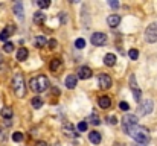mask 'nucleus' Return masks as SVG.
I'll list each match as a JSON object with an SVG mask.
<instances>
[{"mask_svg": "<svg viewBox=\"0 0 157 146\" xmlns=\"http://www.w3.org/2000/svg\"><path fill=\"white\" fill-rule=\"evenodd\" d=\"M128 55H130L131 59H137V58H139V52H137V49H131V50L128 52Z\"/></svg>", "mask_w": 157, "mask_h": 146, "instance_id": "29", "label": "nucleus"}, {"mask_svg": "<svg viewBox=\"0 0 157 146\" xmlns=\"http://www.w3.org/2000/svg\"><path fill=\"white\" fill-rule=\"evenodd\" d=\"M125 133H127L128 136H131V137H133V139L139 143V145L147 146V145H148V142H150V131H148L147 128L140 126V125L131 126V128L125 129Z\"/></svg>", "mask_w": 157, "mask_h": 146, "instance_id": "1", "label": "nucleus"}, {"mask_svg": "<svg viewBox=\"0 0 157 146\" xmlns=\"http://www.w3.org/2000/svg\"><path fill=\"white\" fill-rule=\"evenodd\" d=\"M130 87H131V90L139 88V87H137V84H136V76H134V75H131V76H130Z\"/></svg>", "mask_w": 157, "mask_h": 146, "instance_id": "27", "label": "nucleus"}, {"mask_svg": "<svg viewBox=\"0 0 157 146\" xmlns=\"http://www.w3.org/2000/svg\"><path fill=\"white\" fill-rule=\"evenodd\" d=\"M63 133H64L66 136H69V137H78V133L75 131V126H73L70 122H67V123L63 125Z\"/></svg>", "mask_w": 157, "mask_h": 146, "instance_id": "9", "label": "nucleus"}, {"mask_svg": "<svg viewBox=\"0 0 157 146\" xmlns=\"http://www.w3.org/2000/svg\"><path fill=\"white\" fill-rule=\"evenodd\" d=\"M14 31H15V26H14V24L8 26L6 29H3V31L0 32V40H2V41H6V40L12 35V32H14Z\"/></svg>", "mask_w": 157, "mask_h": 146, "instance_id": "11", "label": "nucleus"}, {"mask_svg": "<svg viewBox=\"0 0 157 146\" xmlns=\"http://www.w3.org/2000/svg\"><path fill=\"white\" fill-rule=\"evenodd\" d=\"M59 18H61V24H66V23H67V15H66V12H59Z\"/></svg>", "mask_w": 157, "mask_h": 146, "instance_id": "32", "label": "nucleus"}, {"mask_svg": "<svg viewBox=\"0 0 157 146\" xmlns=\"http://www.w3.org/2000/svg\"><path fill=\"white\" fill-rule=\"evenodd\" d=\"M35 146H48V143H46V142H43V140H38V142L35 143Z\"/></svg>", "mask_w": 157, "mask_h": 146, "instance_id": "37", "label": "nucleus"}, {"mask_svg": "<svg viewBox=\"0 0 157 146\" xmlns=\"http://www.w3.org/2000/svg\"><path fill=\"white\" fill-rule=\"evenodd\" d=\"M12 140H14V142H17V143H18V142H21V140H23V134H21L20 131L14 133V134H12Z\"/></svg>", "mask_w": 157, "mask_h": 146, "instance_id": "26", "label": "nucleus"}, {"mask_svg": "<svg viewBox=\"0 0 157 146\" xmlns=\"http://www.w3.org/2000/svg\"><path fill=\"white\" fill-rule=\"evenodd\" d=\"M75 46H76V49H82L86 46V40H84V38H78V40L75 41Z\"/></svg>", "mask_w": 157, "mask_h": 146, "instance_id": "28", "label": "nucleus"}, {"mask_svg": "<svg viewBox=\"0 0 157 146\" xmlns=\"http://www.w3.org/2000/svg\"><path fill=\"white\" fill-rule=\"evenodd\" d=\"M137 146H144V145H137Z\"/></svg>", "mask_w": 157, "mask_h": 146, "instance_id": "40", "label": "nucleus"}, {"mask_svg": "<svg viewBox=\"0 0 157 146\" xmlns=\"http://www.w3.org/2000/svg\"><path fill=\"white\" fill-rule=\"evenodd\" d=\"M37 5H38L41 9H46V8H49V6H51V2H49V0H38V2H37Z\"/></svg>", "mask_w": 157, "mask_h": 146, "instance_id": "25", "label": "nucleus"}, {"mask_svg": "<svg viewBox=\"0 0 157 146\" xmlns=\"http://www.w3.org/2000/svg\"><path fill=\"white\" fill-rule=\"evenodd\" d=\"M76 82H78V78H76L75 75H69V76L66 78V87L70 88V90L76 87Z\"/></svg>", "mask_w": 157, "mask_h": 146, "instance_id": "14", "label": "nucleus"}, {"mask_svg": "<svg viewBox=\"0 0 157 146\" xmlns=\"http://www.w3.org/2000/svg\"><path fill=\"white\" fill-rule=\"evenodd\" d=\"M137 122H139V120H137V116H134V114H125V116L122 117V126H124V131L128 129V128H131V126L139 125Z\"/></svg>", "mask_w": 157, "mask_h": 146, "instance_id": "6", "label": "nucleus"}, {"mask_svg": "<svg viewBox=\"0 0 157 146\" xmlns=\"http://www.w3.org/2000/svg\"><path fill=\"white\" fill-rule=\"evenodd\" d=\"M98 81H99V87L101 88H110L111 85H113V81H111V78L108 76V75H99V78H98Z\"/></svg>", "mask_w": 157, "mask_h": 146, "instance_id": "8", "label": "nucleus"}, {"mask_svg": "<svg viewBox=\"0 0 157 146\" xmlns=\"http://www.w3.org/2000/svg\"><path fill=\"white\" fill-rule=\"evenodd\" d=\"M104 64L105 66H108V67L114 66V64H116V56H114L113 53H107V55L104 56Z\"/></svg>", "mask_w": 157, "mask_h": 146, "instance_id": "18", "label": "nucleus"}, {"mask_svg": "<svg viewBox=\"0 0 157 146\" xmlns=\"http://www.w3.org/2000/svg\"><path fill=\"white\" fill-rule=\"evenodd\" d=\"M32 107H34V110H40L43 107V99L41 97H34L32 99Z\"/></svg>", "mask_w": 157, "mask_h": 146, "instance_id": "23", "label": "nucleus"}, {"mask_svg": "<svg viewBox=\"0 0 157 146\" xmlns=\"http://www.w3.org/2000/svg\"><path fill=\"white\" fill-rule=\"evenodd\" d=\"M119 108H121V110H124V111L130 110V107H128V103H127V102H121V103H119Z\"/></svg>", "mask_w": 157, "mask_h": 146, "instance_id": "34", "label": "nucleus"}, {"mask_svg": "<svg viewBox=\"0 0 157 146\" xmlns=\"http://www.w3.org/2000/svg\"><path fill=\"white\" fill-rule=\"evenodd\" d=\"M0 114H2L3 119H11L14 113H12V108H11V107H3V108L0 110Z\"/></svg>", "mask_w": 157, "mask_h": 146, "instance_id": "20", "label": "nucleus"}, {"mask_svg": "<svg viewBox=\"0 0 157 146\" xmlns=\"http://www.w3.org/2000/svg\"><path fill=\"white\" fill-rule=\"evenodd\" d=\"M44 21H46V15H44V12L38 11V12L34 14V23H35V24H43Z\"/></svg>", "mask_w": 157, "mask_h": 146, "instance_id": "16", "label": "nucleus"}, {"mask_svg": "<svg viewBox=\"0 0 157 146\" xmlns=\"http://www.w3.org/2000/svg\"><path fill=\"white\" fill-rule=\"evenodd\" d=\"M90 41H92L93 46H104L105 43H107V35L102 34V32H95V34L92 35Z\"/></svg>", "mask_w": 157, "mask_h": 146, "instance_id": "7", "label": "nucleus"}, {"mask_svg": "<svg viewBox=\"0 0 157 146\" xmlns=\"http://www.w3.org/2000/svg\"><path fill=\"white\" fill-rule=\"evenodd\" d=\"M0 61H2V58H0Z\"/></svg>", "mask_w": 157, "mask_h": 146, "instance_id": "41", "label": "nucleus"}, {"mask_svg": "<svg viewBox=\"0 0 157 146\" xmlns=\"http://www.w3.org/2000/svg\"><path fill=\"white\" fill-rule=\"evenodd\" d=\"M46 43H48V40H46V37H43V35H38V37L34 40V46H35V47H38V49L44 47V46H46Z\"/></svg>", "mask_w": 157, "mask_h": 146, "instance_id": "17", "label": "nucleus"}, {"mask_svg": "<svg viewBox=\"0 0 157 146\" xmlns=\"http://www.w3.org/2000/svg\"><path fill=\"white\" fill-rule=\"evenodd\" d=\"M113 146H124V143H121V142H114V145Z\"/></svg>", "mask_w": 157, "mask_h": 146, "instance_id": "39", "label": "nucleus"}, {"mask_svg": "<svg viewBox=\"0 0 157 146\" xmlns=\"http://www.w3.org/2000/svg\"><path fill=\"white\" fill-rule=\"evenodd\" d=\"M12 90L17 97H25L26 95V84H25V78L21 73H15L12 78Z\"/></svg>", "mask_w": 157, "mask_h": 146, "instance_id": "3", "label": "nucleus"}, {"mask_svg": "<svg viewBox=\"0 0 157 146\" xmlns=\"http://www.w3.org/2000/svg\"><path fill=\"white\" fill-rule=\"evenodd\" d=\"M92 69L90 67H81L79 70H78V78H81V79H89V78H92Z\"/></svg>", "mask_w": 157, "mask_h": 146, "instance_id": "12", "label": "nucleus"}, {"mask_svg": "<svg viewBox=\"0 0 157 146\" xmlns=\"http://www.w3.org/2000/svg\"><path fill=\"white\" fill-rule=\"evenodd\" d=\"M29 87L34 93H43L49 88V79L44 75H38L29 81Z\"/></svg>", "mask_w": 157, "mask_h": 146, "instance_id": "2", "label": "nucleus"}, {"mask_svg": "<svg viewBox=\"0 0 157 146\" xmlns=\"http://www.w3.org/2000/svg\"><path fill=\"white\" fill-rule=\"evenodd\" d=\"M86 129H87V122H79V123H78V131L84 133Z\"/></svg>", "mask_w": 157, "mask_h": 146, "instance_id": "31", "label": "nucleus"}, {"mask_svg": "<svg viewBox=\"0 0 157 146\" xmlns=\"http://www.w3.org/2000/svg\"><path fill=\"white\" fill-rule=\"evenodd\" d=\"M14 14L18 17V18H23V5L20 2H17L14 5Z\"/></svg>", "mask_w": 157, "mask_h": 146, "instance_id": "21", "label": "nucleus"}, {"mask_svg": "<svg viewBox=\"0 0 157 146\" xmlns=\"http://www.w3.org/2000/svg\"><path fill=\"white\" fill-rule=\"evenodd\" d=\"M28 56H29L28 49H25V47L18 49V52H17V59H18V61H26V59H28Z\"/></svg>", "mask_w": 157, "mask_h": 146, "instance_id": "19", "label": "nucleus"}, {"mask_svg": "<svg viewBox=\"0 0 157 146\" xmlns=\"http://www.w3.org/2000/svg\"><path fill=\"white\" fill-rule=\"evenodd\" d=\"M108 120H110V123H111V125H116V123H117V120H116V117H114V116H111Z\"/></svg>", "mask_w": 157, "mask_h": 146, "instance_id": "36", "label": "nucleus"}, {"mask_svg": "<svg viewBox=\"0 0 157 146\" xmlns=\"http://www.w3.org/2000/svg\"><path fill=\"white\" fill-rule=\"evenodd\" d=\"M5 139H6V136H5V134H3V133L0 131V143H2V142H3Z\"/></svg>", "mask_w": 157, "mask_h": 146, "instance_id": "38", "label": "nucleus"}, {"mask_svg": "<svg viewBox=\"0 0 157 146\" xmlns=\"http://www.w3.org/2000/svg\"><path fill=\"white\" fill-rule=\"evenodd\" d=\"M89 122L92 123V125H101V119H99V116H96V114H92L90 117H89Z\"/></svg>", "mask_w": 157, "mask_h": 146, "instance_id": "24", "label": "nucleus"}, {"mask_svg": "<svg viewBox=\"0 0 157 146\" xmlns=\"http://www.w3.org/2000/svg\"><path fill=\"white\" fill-rule=\"evenodd\" d=\"M61 67V59H58V58H55L51 61V66H49V69H51V72H58V69Z\"/></svg>", "mask_w": 157, "mask_h": 146, "instance_id": "22", "label": "nucleus"}, {"mask_svg": "<svg viewBox=\"0 0 157 146\" xmlns=\"http://www.w3.org/2000/svg\"><path fill=\"white\" fill-rule=\"evenodd\" d=\"M108 3H110V6H111L113 9H117V8H119V2H116V0H110Z\"/></svg>", "mask_w": 157, "mask_h": 146, "instance_id": "33", "label": "nucleus"}, {"mask_svg": "<svg viewBox=\"0 0 157 146\" xmlns=\"http://www.w3.org/2000/svg\"><path fill=\"white\" fill-rule=\"evenodd\" d=\"M89 140H90L93 145H99V143H101V140H102L101 133H98V131H92V133L89 134Z\"/></svg>", "mask_w": 157, "mask_h": 146, "instance_id": "13", "label": "nucleus"}, {"mask_svg": "<svg viewBox=\"0 0 157 146\" xmlns=\"http://www.w3.org/2000/svg\"><path fill=\"white\" fill-rule=\"evenodd\" d=\"M119 23H121V17H119L117 14H111V15L107 17V24H108L110 28H117Z\"/></svg>", "mask_w": 157, "mask_h": 146, "instance_id": "10", "label": "nucleus"}, {"mask_svg": "<svg viewBox=\"0 0 157 146\" xmlns=\"http://www.w3.org/2000/svg\"><path fill=\"white\" fill-rule=\"evenodd\" d=\"M153 110H154V103H153V100L147 99V100H144L142 105H139V108H137V114H139V116H148Z\"/></svg>", "mask_w": 157, "mask_h": 146, "instance_id": "5", "label": "nucleus"}, {"mask_svg": "<svg viewBox=\"0 0 157 146\" xmlns=\"http://www.w3.org/2000/svg\"><path fill=\"white\" fill-rule=\"evenodd\" d=\"M145 40L148 43H157V21L151 23L145 31Z\"/></svg>", "mask_w": 157, "mask_h": 146, "instance_id": "4", "label": "nucleus"}, {"mask_svg": "<svg viewBox=\"0 0 157 146\" xmlns=\"http://www.w3.org/2000/svg\"><path fill=\"white\" fill-rule=\"evenodd\" d=\"M98 103H99L101 108L107 110V108H110V105H111V99H110L108 96H101L99 99H98Z\"/></svg>", "mask_w": 157, "mask_h": 146, "instance_id": "15", "label": "nucleus"}, {"mask_svg": "<svg viewBox=\"0 0 157 146\" xmlns=\"http://www.w3.org/2000/svg\"><path fill=\"white\" fill-rule=\"evenodd\" d=\"M49 47H51V49L56 47V41H55V40H51V41H49Z\"/></svg>", "mask_w": 157, "mask_h": 146, "instance_id": "35", "label": "nucleus"}, {"mask_svg": "<svg viewBox=\"0 0 157 146\" xmlns=\"http://www.w3.org/2000/svg\"><path fill=\"white\" fill-rule=\"evenodd\" d=\"M3 50H5L6 53H11V52L14 50V44H12V43H5V46H3Z\"/></svg>", "mask_w": 157, "mask_h": 146, "instance_id": "30", "label": "nucleus"}]
</instances>
